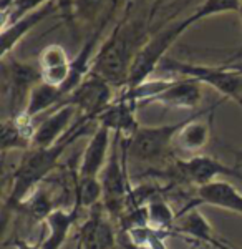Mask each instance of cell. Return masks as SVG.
Here are the masks:
<instances>
[{
	"label": "cell",
	"mask_w": 242,
	"mask_h": 249,
	"mask_svg": "<svg viewBox=\"0 0 242 249\" xmlns=\"http://www.w3.org/2000/svg\"><path fill=\"white\" fill-rule=\"evenodd\" d=\"M96 124L95 120L80 116L73 123V126L67 131L62 140L47 148H30L25 151L22 160L12 173L10 193L5 198L7 210H15L23 199H27L58 166L63 153L68 150L71 143L78 138L90 133L91 124Z\"/></svg>",
	"instance_id": "cell-1"
},
{
	"label": "cell",
	"mask_w": 242,
	"mask_h": 249,
	"mask_svg": "<svg viewBox=\"0 0 242 249\" xmlns=\"http://www.w3.org/2000/svg\"><path fill=\"white\" fill-rule=\"evenodd\" d=\"M126 10L124 17L118 22L102 45L96 50L91 62V73L106 80L110 85L123 90L130 78V71L138 52L148 42V23L130 22Z\"/></svg>",
	"instance_id": "cell-2"
},
{
	"label": "cell",
	"mask_w": 242,
	"mask_h": 249,
	"mask_svg": "<svg viewBox=\"0 0 242 249\" xmlns=\"http://www.w3.org/2000/svg\"><path fill=\"white\" fill-rule=\"evenodd\" d=\"M126 160V138H123L120 133H113L110 156H108L106 166L100 175V181L103 186L102 204L110 218L120 219V216L126 211L128 206V196H130L131 186L128 184Z\"/></svg>",
	"instance_id": "cell-3"
},
{
	"label": "cell",
	"mask_w": 242,
	"mask_h": 249,
	"mask_svg": "<svg viewBox=\"0 0 242 249\" xmlns=\"http://www.w3.org/2000/svg\"><path fill=\"white\" fill-rule=\"evenodd\" d=\"M161 73L179 75L183 78H192L199 83L212 87L224 98L236 100L242 107V71L229 70L225 67H211L201 63H186L174 58H164L159 63Z\"/></svg>",
	"instance_id": "cell-4"
},
{
	"label": "cell",
	"mask_w": 242,
	"mask_h": 249,
	"mask_svg": "<svg viewBox=\"0 0 242 249\" xmlns=\"http://www.w3.org/2000/svg\"><path fill=\"white\" fill-rule=\"evenodd\" d=\"M42 82L40 67L18 62L15 58H2V93L9 110L7 118H18L23 115L32 88Z\"/></svg>",
	"instance_id": "cell-5"
},
{
	"label": "cell",
	"mask_w": 242,
	"mask_h": 249,
	"mask_svg": "<svg viewBox=\"0 0 242 249\" xmlns=\"http://www.w3.org/2000/svg\"><path fill=\"white\" fill-rule=\"evenodd\" d=\"M191 25L192 23L188 17L183 22H177L173 27H169V29L159 32L158 35L149 38L138 52V55H136L130 71V78H128V83L124 88H133L151 78L153 73L158 70L159 63L166 58V52L169 50V47Z\"/></svg>",
	"instance_id": "cell-6"
},
{
	"label": "cell",
	"mask_w": 242,
	"mask_h": 249,
	"mask_svg": "<svg viewBox=\"0 0 242 249\" xmlns=\"http://www.w3.org/2000/svg\"><path fill=\"white\" fill-rule=\"evenodd\" d=\"M174 183H188L196 188L216 181L219 176H231L242 181V173L234 166H227L221 160L207 155H194L184 160H176L168 170Z\"/></svg>",
	"instance_id": "cell-7"
},
{
	"label": "cell",
	"mask_w": 242,
	"mask_h": 249,
	"mask_svg": "<svg viewBox=\"0 0 242 249\" xmlns=\"http://www.w3.org/2000/svg\"><path fill=\"white\" fill-rule=\"evenodd\" d=\"M188 122L183 120L174 124H161V126H139L135 136L126 140L128 156H133L136 161L153 163L168 156L171 151L176 135Z\"/></svg>",
	"instance_id": "cell-8"
},
{
	"label": "cell",
	"mask_w": 242,
	"mask_h": 249,
	"mask_svg": "<svg viewBox=\"0 0 242 249\" xmlns=\"http://www.w3.org/2000/svg\"><path fill=\"white\" fill-rule=\"evenodd\" d=\"M115 87L98 75L91 73L83 80V83L65 98L67 103L76 107L80 116L90 120H98V116L115 102Z\"/></svg>",
	"instance_id": "cell-9"
},
{
	"label": "cell",
	"mask_w": 242,
	"mask_h": 249,
	"mask_svg": "<svg viewBox=\"0 0 242 249\" xmlns=\"http://www.w3.org/2000/svg\"><path fill=\"white\" fill-rule=\"evenodd\" d=\"M199 204H207V206L221 208V210L236 213L242 216V191L232 183L223 181V179H216V181L204 184L201 188H196L194 199L184 206L183 211L177 213V218L184 214V213L194 210Z\"/></svg>",
	"instance_id": "cell-10"
},
{
	"label": "cell",
	"mask_w": 242,
	"mask_h": 249,
	"mask_svg": "<svg viewBox=\"0 0 242 249\" xmlns=\"http://www.w3.org/2000/svg\"><path fill=\"white\" fill-rule=\"evenodd\" d=\"M78 243L83 249H113L116 244V232L104 211L103 204H96L90 210V216L80 226Z\"/></svg>",
	"instance_id": "cell-11"
},
{
	"label": "cell",
	"mask_w": 242,
	"mask_h": 249,
	"mask_svg": "<svg viewBox=\"0 0 242 249\" xmlns=\"http://www.w3.org/2000/svg\"><path fill=\"white\" fill-rule=\"evenodd\" d=\"M78 115L75 105L63 102L58 105L52 113H48L38 126H35V135L32 140V148H47L55 144L71 126H73V120Z\"/></svg>",
	"instance_id": "cell-12"
},
{
	"label": "cell",
	"mask_w": 242,
	"mask_h": 249,
	"mask_svg": "<svg viewBox=\"0 0 242 249\" xmlns=\"http://www.w3.org/2000/svg\"><path fill=\"white\" fill-rule=\"evenodd\" d=\"M111 143V131L108 128L96 124V130L91 135V140L88 142L86 148L83 150L82 161L76 168L78 178H100L102 171L106 166Z\"/></svg>",
	"instance_id": "cell-13"
},
{
	"label": "cell",
	"mask_w": 242,
	"mask_h": 249,
	"mask_svg": "<svg viewBox=\"0 0 242 249\" xmlns=\"http://www.w3.org/2000/svg\"><path fill=\"white\" fill-rule=\"evenodd\" d=\"M136 110H138V107L135 103L118 95L115 102L98 116L96 123L100 126L108 128L111 133H120L123 138L130 140L139 130V123L136 120Z\"/></svg>",
	"instance_id": "cell-14"
},
{
	"label": "cell",
	"mask_w": 242,
	"mask_h": 249,
	"mask_svg": "<svg viewBox=\"0 0 242 249\" xmlns=\"http://www.w3.org/2000/svg\"><path fill=\"white\" fill-rule=\"evenodd\" d=\"M203 100V88L201 83L192 78H176L163 93H159L149 105H164L169 108H183L191 110L196 108Z\"/></svg>",
	"instance_id": "cell-15"
},
{
	"label": "cell",
	"mask_w": 242,
	"mask_h": 249,
	"mask_svg": "<svg viewBox=\"0 0 242 249\" xmlns=\"http://www.w3.org/2000/svg\"><path fill=\"white\" fill-rule=\"evenodd\" d=\"M60 3L56 0H48L47 3H43L40 9L30 12L28 15H25L23 18H20L18 22H15L14 25H10L9 29L2 30L0 34V57L5 58L7 55L14 50V47L25 37V34H28L32 29H34L37 23H40L42 20H45L48 15H52L53 12L58 9Z\"/></svg>",
	"instance_id": "cell-16"
},
{
	"label": "cell",
	"mask_w": 242,
	"mask_h": 249,
	"mask_svg": "<svg viewBox=\"0 0 242 249\" xmlns=\"http://www.w3.org/2000/svg\"><path fill=\"white\" fill-rule=\"evenodd\" d=\"M82 208L71 204L70 208H56L47 218V234L45 238L40 241L42 249H62L65 244L67 236L70 234L73 224L80 218Z\"/></svg>",
	"instance_id": "cell-17"
},
{
	"label": "cell",
	"mask_w": 242,
	"mask_h": 249,
	"mask_svg": "<svg viewBox=\"0 0 242 249\" xmlns=\"http://www.w3.org/2000/svg\"><path fill=\"white\" fill-rule=\"evenodd\" d=\"M38 67L42 71V82L60 88L68 78L71 60L68 58L67 50L62 45L52 43L40 53Z\"/></svg>",
	"instance_id": "cell-18"
},
{
	"label": "cell",
	"mask_w": 242,
	"mask_h": 249,
	"mask_svg": "<svg viewBox=\"0 0 242 249\" xmlns=\"http://www.w3.org/2000/svg\"><path fill=\"white\" fill-rule=\"evenodd\" d=\"M209 138H211L209 122H203V120L197 118V115H194L189 116L184 126L179 130L174 143L181 153L194 156L197 155V151H201L209 143Z\"/></svg>",
	"instance_id": "cell-19"
},
{
	"label": "cell",
	"mask_w": 242,
	"mask_h": 249,
	"mask_svg": "<svg viewBox=\"0 0 242 249\" xmlns=\"http://www.w3.org/2000/svg\"><path fill=\"white\" fill-rule=\"evenodd\" d=\"M63 102H65V96L62 95L58 87L48 85L45 82H40L32 88V93L28 96L27 108H25V111H23V115H20V116L34 122L38 115L47 113L48 110H52L53 107L56 108L58 105H62Z\"/></svg>",
	"instance_id": "cell-20"
},
{
	"label": "cell",
	"mask_w": 242,
	"mask_h": 249,
	"mask_svg": "<svg viewBox=\"0 0 242 249\" xmlns=\"http://www.w3.org/2000/svg\"><path fill=\"white\" fill-rule=\"evenodd\" d=\"M55 210H56V206H55L53 198H52L50 193L42 186H38L27 199H23V201L15 208V211L23 214L34 224L42 223V221L45 223L47 218Z\"/></svg>",
	"instance_id": "cell-21"
},
{
	"label": "cell",
	"mask_w": 242,
	"mask_h": 249,
	"mask_svg": "<svg viewBox=\"0 0 242 249\" xmlns=\"http://www.w3.org/2000/svg\"><path fill=\"white\" fill-rule=\"evenodd\" d=\"M148 210V224L158 231L164 232H174V221L177 214L171 210L169 203L164 199V196L158 193V195L151 196L146 203Z\"/></svg>",
	"instance_id": "cell-22"
},
{
	"label": "cell",
	"mask_w": 242,
	"mask_h": 249,
	"mask_svg": "<svg viewBox=\"0 0 242 249\" xmlns=\"http://www.w3.org/2000/svg\"><path fill=\"white\" fill-rule=\"evenodd\" d=\"M174 232L179 234H186L188 238L203 241V243H211V239L214 238V231H212L209 221L206 219V216L199 210H191L188 211L186 216H183L179 226L174 228Z\"/></svg>",
	"instance_id": "cell-23"
},
{
	"label": "cell",
	"mask_w": 242,
	"mask_h": 249,
	"mask_svg": "<svg viewBox=\"0 0 242 249\" xmlns=\"http://www.w3.org/2000/svg\"><path fill=\"white\" fill-rule=\"evenodd\" d=\"M103 199V186L100 178H78L75 179V198L73 204L82 210H91Z\"/></svg>",
	"instance_id": "cell-24"
},
{
	"label": "cell",
	"mask_w": 242,
	"mask_h": 249,
	"mask_svg": "<svg viewBox=\"0 0 242 249\" xmlns=\"http://www.w3.org/2000/svg\"><path fill=\"white\" fill-rule=\"evenodd\" d=\"M48 0H2V30L9 29L20 18H23L30 12L40 9Z\"/></svg>",
	"instance_id": "cell-25"
},
{
	"label": "cell",
	"mask_w": 242,
	"mask_h": 249,
	"mask_svg": "<svg viewBox=\"0 0 242 249\" xmlns=\"http://www.w3.org/2000/svg\"><path fill=\"white\" fill-rule=\"evenodd\" d=\"M126 234L128 241L135 248H149V249H168L166 238L169 232L158 231L151 226H138L133 228Z\"/></svg>",
	"instance_id": "cell-26"
},
{
	"label": "cell",
	"mask_w": 242,
	"mask_h": 249,
	"mask_svg": "<svg viewBox=\"0 0 242 249\" xmlns=\"http://www.w3.org/2000/svg\"><path fill=\"white\" fill-rule=\"evenodd\" d=\"M108 0H71L70 5V18L75 17L78 22L91 23L96 20H102L103 15L106 14L111 3ZM98 23V22H96Z\"/></svg>",
	"instance_id": "cell-27"
},
{
	"label": "cell",
	"mask_w": 242,
	"mask_h": 249,
	"mask_svg": "<svg viewBox=\"0 0 242 249\" xmlns=\"http://www.w3.org/2000/svg\"><path fill=\"white\" fill-rule=\"evenodd\" d=\"M241 5V0H204L203 5L197 7V10L189 17V20L191 23H196L203 18L224 14V12H239Z\"/></svg>",
	"instance_id": "cell-28"
},
{
	"label": "cell",
	"mask_w": 242,
	"mask_h": 249,
	"mask_svg": "<svg viewBox=\"0 0 242 249\" xmlns=\"http://www.w3.org/2000/svg\"><path fill=\"white\" fill-rule=\"evenodd\" d=\"M12 246H15V249H42V248H40V243L32 244V243H28V241L20 239V238L12 239Z\"/></svg>",
	"instance_id": "cell-29"
},
{
	"label": "cell",
	"mask_w": 242,
	"mask_h": 249,
	"mask_svg": "<svg viewBox=\"0 0 242 249\" xmlns=\"http://www.w3.org/2000/svg\"><path fill=\"white\" fill-rule=\"evenodd\" d=\"M166 0H155V5H153V9H151V14H149V17H148V20H151L153 18V15L156 14V10H158V7L161 5V3H164Z\"/></svg>",
	"instance_id": "cell-30"
},
{
	"label": "cell",
	"mask_w": 242,
	"mask_h": 249,
	"mask_svg": "<svg viewBox=\"0 0 242 249\" xmlns=\"http://www.w3.org/2000/svg\"><path fill=\"white\" fill-rule=\"evenodd\" d=\"M232 155L236 156L237 164H242V148H241V150H232Z\"/></svg>",
	"instance_id": "cell-31"
},
{
	"label": "cell",
	"mask_w": 242,
	"mask_h": 249,
	"mask_svg": "<svg viewBox=\"0 0 242 249\" xmlns=\"http://www.w3.org/2000/svg\"><path fill=\"white\" fill-rule=\"evenodd\" d=\"M75 249H83V248H82V244H80L78 241H76V246H75Z\"/></svg>",
	"instance_id": "cell-32"
},
{
	"label": "cell",
	"mask_w": 242,
	"mask_h": 249,
	"mask_svg": "<svg viewBox=\"0 0 242 249\" xmlns=\"http://www.w3.org/2000/svg\"><path fill=\"white\" fill-rule=\"evenodd\" d=\"M131 249H149V248H135V246H131Z\"/></svg>",
	"instance_id": "cell-33"
},
{
	"label": "cell",
	"mask_w": 242,
	"mask_h": 249,
	"mask_svg": "<svg viewBox=\"0 0 242 249\" xmlns=\"http://www.w3.org/2000/svg\"><path fill=\"white\" fill-rule=\"evenodd\" d=\"M239 15H241V20H242V5H241V10H239Z\"/></svg>",
	"instance_id": "cell-34"
}]
</instances>
